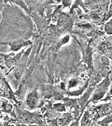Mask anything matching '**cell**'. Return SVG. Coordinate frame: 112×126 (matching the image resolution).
I'll use <instances>...</instances> for the list:
<instances>
[{"mask_svg":"<svg viewBox=\"0 0 112 126\" xmlns=\"http://www.w3.org/2000/svg\"><path fill=\"white\" fill-rule=\"evenodd\" d=\"M27 105L31 108H34L37 105L38 100L37 98L31 95L28 97L27 100Z\"/></svg>","mask_w":112,"mask_h":126,"instance_id":"obj_1","label":"cell"},{"mask_svg":"<svg viewBox=\"0 0 112 126\" xmlns=\"http://www.w3.org/2000/svg\"><path fill=\"white\" fill-rule=\"evenodd\" d=\"M27 43L24 42H18L15 44H14L12 46V49L14 51H17L19 50L24 45H27Z\"/></svg>","mask_w":112,"mask_h":126,"instance_id":"obj_2","label":"cell"},{"mask_svg":"<svg viewBox=\"0 0 112 126\" xmlns=\"http://www.w3.org/2000/svg\"><path fill=\"white\" fill-rule=\"evenodd\" d=\"M20 121L23 123H28L30 120V117L29 115L23 114L19 116Z\"/></svg>","mask_w":112,"mask_h":126,"instance_id":"obj_3","label":"cell"},{"mask_svg":"<svg viewBox=\"0 0 112 126\" xmlns=\"http://www.w3.org/2000/svg\"><path fill=\"white\" fill-rule=\"evenodd\" d=\"M67 117L66 116H62L58 118L57 120V124L58 126H64L67 121Z\"/></svg>","mask_w":112,"mask_h":126,"instance_id":"obj_4","label":"cell"},{"mask_svg":"<svg viewBox=\"0 0 112 126\" xmlns=\"http://www.w3.org/2000/svg\"><path fill=\"white\" fill-rule=\"evenodd\" d=\"M108 45L105 43H103L100 45L99 50L101 53L103 54L106 52L108 48Z\"/></svg>","mask_w":112,"mask_h":126,"instance_id":"obj_5","label":"cell"},{"mask_svg":"<svg viewBox=\"0 0 112 126\" xmlns=\"http://www.w3.org/2000/svg\"><path fill=\"white\" fill-rule=\"evenodd\" d=\"M112 23L109 22V23L107 24L105 27V30L107 33L109 34H112Z\"/></svg>","mask_w":112,"mask_h":126,"instance_id":"obj_6","label":"cell"},{"mask_svg":"<svg viewBox=\"0 0 112 126\" xmlns=\"http://www.w3.org/2000/svg\"><path fill=\"white\" fill-rule=\"evenodd\" d=\"M54 108L57 111H65V108L64 106L61 104H55L54 106Z\"/></svg>","mask_w":112,"mask_h":126,"instance_id":"obj_7","label":"cell"},{"mask_svg":"<svg viewBox=\"0 0 112 126\" xmlns=\"http://www.w3.org/2000/svg\"><path fill=\"white\" fill-rule=\"evenodd\" d=\"M103 95V94L102 93H98L95 94L94 96V99L95 100H98L102 98Z\"/></svg>","mask_w":112,"mask_h":126,"instance_id":"obj_8","label":"cell"},{"mask_svg":"<svg viewBox=\"0 0 112 126\" xmlns=\"http://www.w3.org/2000/svg\"><path fill=\"white\" fill-rule=\"evenodd\" d=\"M83 124L86 126H89L90 124V120L87 117H85L83 119L82 121Z\"/></svg>","mask_w":112,"mask_h":126,"instance_id":"obj_9","label":"cell"},{"mask_svg":"<svg viewBox=\"0 0 112 126\" xmlns=\"http://www.w3.org/2000/svg\"><path fill=\"white\" fill-rule=\"evenodd\" d=\"M77 84V81L76 80H71L69 82V86L70 87H73L76 86Z\"/></svg>","mask_w":112,"mask_h":126,"instance_id":"obj_10","label":"cell"},{"mask_svg":"<svg viewBox=\"0 0 112 126\" xmlns=\"http://www.w3.org/2000/svg\"><path fill=\"white\" fill-rule=\"evenodd\" d=\"M101 61L102 63L103 64L107 65L109 64V60L108 58L104 56L101 58Z\"/></svg>","mask_w":112,"mask_h":126,"instance_id":"obj_11","label":"cell"},{"mask_svg":"<svg viewBox=\"0 0 112 126\" xmlns=\"http://www.w3.org/2000/svg\"><path fill=\"white\" fill-rule=\"evenodd\" d=\"M69 36H66L62 40V44H65L67 43L69 39Z\"/></svg>","mask_w":112,"mask_h":126,"instance_id":"obj_12","label":"cell"},{"mask_svg":"<svg viewBox=\"0 0 112 126\" xmlns=\"http://www.w3.org/2000/svg\"><path fill=\"white\" fill-rule=\"evenodd\" d=\"M61 87H62V89H64L65 88V84L64 83H62L61 84Z\"/></svg>","mask_w":112,"mask_h":126,"instance_id":"obj_13","label":"cell"},{"mask_svg":"<svg viewBox=\"0 0 112 126\" xmlns=\"http://www.w3.org/2000/svg\"><path fill=\"white\" fill-rule=\"evenodd\" d=\"M57 0V1L58 2H60L62 0Z\"/></svg>","mask_w":112,"mask_h":126,"instance_id":"obj_14","label":"cell"}]
</instances>
